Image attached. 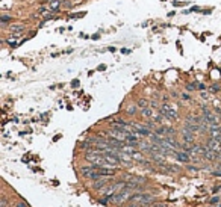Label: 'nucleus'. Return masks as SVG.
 Returning <instances> with one entry per match:
<instances>
[{
    "instance_id": "1",
    "label": "nucleus",
    "mask_w": 221,
    "mask_h": 207,
    "mask_svg": "<svg viewBox=\"0 0 221 207\" xmlns=\"http://www.w3.org/2000/svg\"><path fill=\"white\" fill-rule=\"evenodd\" d=\"M159 112L165 116V120H171V121H176L179 118L177 116V112L173 109L170 106V103H162L159 106Z\"/></svg>"
},
{
    "instance_id": "2",
    "label": "nucleus",
    "mask_w": 221,
    "mask_h": 207,
    "mask_svg": "<svg viewBox=\"0 0 221 207\" xmlns=\"http://www.w3.org/2000/svg\"><path fill=\"white\" fill-rule=\"evenodd\" d=\"M180 133H182V139H183L186 144H192V142H194V139H196V133H194L191 129H188L186 126L180 130Z\"/></svg>"
},
{
    "instance_id": "3",
    "label": "nucleus",
    "mask_w": 221,
    "mask_h": 207,
    "mask_svg": "<svg viewBox=\"0 0 221 207\" xmlns=\"http://www.w3.org/2000/svg\"><path fill=\"white\" fill-rule=\"evenodd\" d=\"M14 23V17L12 15H9L6 12H2V15H0V27L2 29H6L9 24H12Z\"/></svg>"
},
{
    "instance_id": "4",
    "label": "nucleus",
    "mask_w": 221,
    "mask_h": 207,
    "mask_svg": "<svg viewBox=\"0 0 221 207\" xmlns=\"http://www.w3.org/2000/svg\"><path fill=\"white\" fill-rule=\"evenodd\" d=\"M26 30H27V27L23 23H12V24H9V32H17V34L24 35Z\"/></svg>"
},
{
    "instance_id": "5",
    "label": "nucleus",
    "mask_w": 221,
    "mask_h": 207,
    "mask_svg": "<svg viewBox=\"0 0 221 207\" xmlns=\"http://www.w3.org/2000/svg\"><path fill=\"white\" fill-rule=\"evenodd\" d=\"M174 157L177 159L179 162H183V163H188V162L191 160V156H189V153H188V151H185V150H182V151H176Z\"/></svg>"
},
{
    "instance_id": "6",
    "label": "nucleus",
    "mask_w": 221,
    "mask_h": 207,
    "mask_svg": "<svg viewBox=\"0 0 221 207\" xmlns=\"http://www.w3.org/2000/svg\"><path fill=\"white\" fill-rule=\"evenodd\" d=\"M206 145H208L209 150H212V151H221V142L220 141H217V139H213V138L208 139Z\"/></svg>"
},
{
    "instance_id": "7",
    "label": "nucleus",
    "mask_w": 221,
    "mask_h": 207,
    "mask_svg": "<svg viewBox=\"0 0 221 207\" xmlns=\"http://www.w3.org/2000/svg\"><path fill=\"white\" fill-rule=\"evenodd\" d=\"M108 183H109V179H108V177H102V179H99V180H94L93 189L100 190V189H103V188H105Z\"/></svg>"
},
{
    "instance_id": "8",
    "label": "nucleus",
    "mask_w": 221,
    "mask_h": 207,
    "mask_svg": "<svg viewBox=\"0 0 221 207\" xmlns=\"http://www.w3.org/2000/svg\"><path fill=\"white\" fill-rule=\"evenodd\" d=\"M94 171H95V166H94V165H89V166H82V168L79 169L80 175H84V177H86V179H89V177L93 175Z\"/></svg>"
},
{
    "instance_id": "9",
    "label": "nucleus",
    "mask_w": 221,
    "mask_h": 207,
    "mask_svg": "<svg viewBox=\"0 0 221 207\" xmlns=\"http://www.w3.org/2000/svg\"><path fill=\"white\" fill-rule=\"evenodd\" d=\"M153 107L152 106H147V107H144V109H141V116L143 118H145V120H153L154 113H153Z\"/></svg>"
},
{
    "instance_id": "10",
    "label": "nucleus",
    "mask_w": 221,
    "mask_h": 207,
    "mask_svg": "<svg viewBox=\"0 0 221 207\" xmlns=\"http://www.w3.org/2000/svg\"><path fill=\"white\" fill-rule=\"evenodd\" d=\"M126 181H129V183H135V184H143V183H145V179H144V177H135V175H127Z\"/></svg>"
},
{
    "instance_id": "11",
    "label": "nucleus",
    "mask_w": 221,
    "mask_h": 207,
    "mask_svg": "<svg viewBox=\"0 0 221 207\" xmlns=\"http://www.w3.org/2000/svg\"><path fill=\"white\" fill-rule=\"evenodd\" d=\"M138 109H139L138 104H130L127 109H126V113H127V115H135V113L138 112Z\"/></svg>"
},
{
    "instance_id": "12",
    "label": "nucleus",
    "mask_w": 221,
    "mask_h": 207,
    "mask_svg": "<svg viewBox=\"0 0 221 207\" xmlns=\"http://www.w3.org/2000/svg\"><path fill=\"white\" fill-rule=\"evenodd\" d=\"M136 104H138L139 109H144V107H147V106H150V101L145 100V98H139V100L136 101Z\"/></svg>"
},
{
    "instance_id": "13",
    "label": "nucleus",
    "mask_w": 221,
    "mask_h": 207,
    "mask_svg": "<svg viewBox=\"0 0 221 207\" xmlns=\"http://www.w3.org/2000/svg\"><path fill=\"white\" fill-rule=\"evenodd\" d=\"M220 91H221L220 83H212V85H211V92H212V94H218Z\"/></svg>"
},
{
    "instance_id": "14",
    "label": "nucleus",
    "mask_w": 221,
    "mask_h": 207,
    "mask_svg": "<svg viewBox=\"0 0 221 207\" xmlns=\"http://www.w3.org/2000/svg\"><path fill=\"white\" fill-rule=\"evenodd\" d=\"M191 12H202V8L200 6H192V8L183 11V14H191Z\"/></svg>"
},
{
    "instance_id": "15",
    "label": "nucleus",
    "mask_w": 221,
    "mask_h": 207,
    "mask_svg": "<svg viewBox=\"0 0 221 207\" xmlns=\"http://www.w3.org/2000/svg\"><path fill=\"white\" fill-rule=\"evenodd\" d=\"M198 89V83L192 82V83H186V91H196Z\"/></svg>"
},
{
    "instance_id": "16",
    "label": "nucleus",
    "mask_w": 221,
    "mask_h": 207,
    "mask_svg": "<svg viewBox=\"0 0 221 207\" xmlns=\"http://www.w3.org/2000/svg\"><path fill=\"white\" fill-rule=\"evenodd\" d=\"M85 14H86V12H79V14H70V15H68V18H70V20H71V18H73V20H74V18H82V17H85Z\"/></svg>"
},
{
    "instance_id": "17",
    "label": "nucleus",
    "mask_w": 221,
    "mask_h": 207,
    "mask_svg": "<svg viewBox=\"0 0 221 207\" xmlns=\"http://www.w3.org/2000/svg\"><path fill=\"white\" fill-rule=\"evenodd\" d=\"M180 98H182V100H191V95L186 94V92H183V94H180Z\"/></svg>"
},
{
    "instance_id": "18",
    "label": "nucleus",
    "mask_w": 221,
    "mask_h": 207,
    "mask_svg": "<svg viewBox=\"0 0 221 207\" xmlns=\"http://www.w3.org/2000/svg\"><path fill=\"white\" fill-rule=\"evenodd\" d=\"M79 85H80V82H79L77 79H76V80H73V82H71V86H73V88H77V86H79Z\"/></svg>"
},
{
    "instance_id": "19",
    "label": "nucleus",
    "mask_w": 221,
    "mask_h": 207,
    "mask_svg": "<svg viewBox=\"0 0 221 207\" xmlns=\"http://www.w3.org/2000/svg\"><path fill=\"white\" fill-rule=\"evenodd\" d=\"M217 203H220V198H218V197H213V198L211 199V204H217Z\"/></svg>"
},
{
    "instance_id": "20",
    "label": "nucleus",
    "mask_w": 221,
    "mask_h": 207,
    "mask_svg": "<svg viewBox=\"0 0 221 207\" xmlns=\"http://www.w3.org/2000/svg\"><path fill=\"white\" fill-rule=\"evenodd\" d=\"M198 89H200V91H204V89H206V85H204V83H198Z\"/></svg>"
},
{
    "instance_id": "21",
    "label": "nucleus",
    "mask_w": 221,
    "mask_h": 207,
    "mask_svg": "<svg viewBox=\"0 0 221 207\" xmlns=\"http://www.w3.org/2000/svg\"><path fill=\"white\" fill-rule=\"evenodd\" d=\"M200 95H202V98H204V100H208V98H209V95L206 94L204 91H202V94H200Z\"/></svg>"
},
{
    "instance_id": "22",
    "label": "nucleus",
    "mask_w": 221,
    "mask_h": 207,
    "mask_svg": "<svg viewBox=\"0 0 221 207\" xmlns=\"http://www.w3.org/2000/svg\"><path fill=\"white\" fill-rule=\"evenodd\" d=\"M188 169H189V171H198V168H196V166H191V165H188Z\"/></svg>"
},
{
    "instance_id": "23",
    "label": "nucleus",
    "mask_w": 221,
    "mask_h": 207,
    "mask_svg": "<svg viewBox=\"0 0 221 207\" xmlns=\"http://www.w3.org/2000/svg\"><path fill=\"white\" fill-rule=\"evenodd\" d=\"M97 70H99V71H105V70H106V65H99Z\"/></svg>"
},
{
    "instance_id": "24",
    "label": "nucleus",
    "mask_w": 221,
    "mask_h": 207,
    "mask_svg": "<svg viewBox=\"0 0 221 207\" xmlns=\"http://www.w3.org/2000/svg\"><path fill=\"white\" fill-rule=\"evenodd\" d=\"M213 175H217V177H221V169H217V171H213Z\"/></svg>"
},
{
    "instance_id": "25",
    "label": "nucleus",
    "mask_w": 221,
    "mask_h": 207,
    "mask_svg": "<svg viewBox=\"0 0 221 207\" xmlns=\"http://www.w3.org/2000/svg\"><path fill=\"white\" fill-rule=\"evenodd\" d=\"M17 207H27V204H26L24 201H21V203H18L17 204Z\"/></svg>"
},
{
    "instance_id": "26",
    "label": "nucleus",
    "mask_w": 221,
    "mask_h": 207,
    "mask_svg": "<svg viewBox=\"0 0 221 207\" xmlns=\"http://www.w3.org/2000/svg\"><path fill=\"white\" fill-rule=\"evenodd\" d=\"M121 53H124V54H129V53H130V50H129V49H121Z\"/></svg>"
},
{
    "instance_id": "27",
    "label": "nucleus",
    "mask_w": 221,
    "mask_h": 207,
    "mask_svg": "<svg viewBox=\"0 0 221 207\" xmlns=\"http://www.w3.org/2000/svg\"><path fill=\"white\" fill-rule=\"evenodd\" d=\"M221 189V186H215V188H213V189H212V192H213V194H215V192H218V190H220Z\"/></svg>"
},
{
    "instance_id": "28",
    "label": "nucleus",
    "mask_w": 221,
    "mask_h": 207,
    "mask_svg": "<svg viewBox=\"0 0 221 207\" xmlns=\"http://www.w3.org/2000/svg\"><path fill=\"white\" fill-rule=\"evenodd\" d=\"M91 38H93V39H99V38H100V34H95V35H93Z\"/></svg>"
},
{
    "instance_id": "29",
    "label": "nucleus",
    "mask_w": 221,
    "mask_h": 207,
    "mask_svg": "<svg viewBox=\"0 0 221 207\" xmlns=\"http://www.w3.org/2000/svg\"><path fill=\"white\" fill-rule=\"evenodd\" d=\"M2 207H6V199H3V201H2Z\"/></svg>"
},
{
    "instance_id": "30",
    "label": "nucleus",
    "mask_w": 221,
    "mask_h": 207,
    "mask_svg": "<svg viewBox=\"0 0 221 207\" xmlns=\"http://www.w3.org/2000/svg\"><path fill=\"white\" fill-rule=\"evenodd\" d=\"M129 207H139V206H135V204H133V203H132V206H129Z\"/></svg>"
},
{
    "instance_id": "31",
    "label": "nucleus",
    "mask_w": 221,
    "mask_h": 207,
    "mask_svg": "<svg viewBox=\"0 0 221 207\" xmlns=\"http://www.w3.org/2000/svg\"><path fill=\"white\" fill-rule=\"evenodd\" d=\"M30 2H40V0H30Z\"/></svg>"
},
{
    "instance_id": "32",
    "label": "nucleus",
    "mask_w": 221,
    "mask_h": 207,
    "mask_svg": "<svg viewBox=\"0 0 221 207\" xmlns=\"http://www.w3.org/2000/svg\"><path fill=\"white\" fill-rule=\"evenodd\" d=\"M73 2H77V0H73Z\"/></svg>"
}]
</instances>
